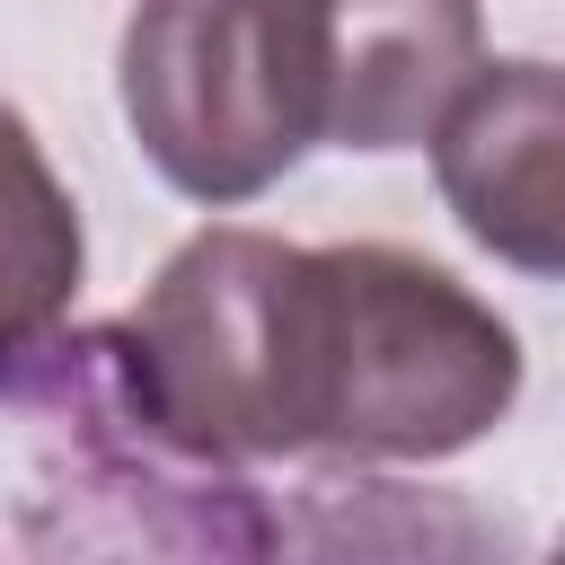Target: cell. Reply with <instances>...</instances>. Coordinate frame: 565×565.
Returning a JSON list of instances; mask_svg holds the SVG:
<instances>
[{
    "label": "cell",
    "instance_id": "3",
    "mask_svg": "<svg viewBox=\"0 0 565 565\" xmlns=\"http://www.w3.org/2000/svg\"><path fill=\"white\" fill-rule=\"evenodd\" d=\"M115 97L141 159L185 203H256L327 141L318 0H141Z\"/></svg>",
    "mask_w": 565,
    "mask_h": 565
},
{
    "label": "cell",
    "instance_id": "4",
    "mask_svg": "<svg viewBox=\"0 0 565 565\" xmlns=\"http://www.w3.org/2000/svg\"><path fill=\"white\" fill-rule=\"evenodd\" d=\"M300 291L309 247L274 230H194L132 300L150 388L203 450L300 459Z\"/></svg>",
    "mask_w": 565,
    "mask_h": 565
},
{
    "label": "cell",
    "instance_id": "2",
    "mask_svg": "<svg viewBox=\"0 0 565 565\" xmlns=\"http://www.w3.org/2000/svg\"><path fill=\"white\" fill-rule=\"evenodd\" d=\"M521 397V335L433 256L353 238L309 247L300 291V459H450Z\"/></svg>",
    "mask_w": 565,
    "mask_h": 565
},
{
    "label": "cell",
    "instance_id": "5",
    "mask_svg": "<svg viewBox=\"0 0 565 565\" xmlns=\"http://www.w3.org/2000/svg\"><path fill=\"white\" fill-rule=\"evenodd\" d=\"M433 185L494 265L565 282V62H486L433 132Z\"/></svg>",
    "mask_w": 565,
    "mask_h": 565
},
{
    "label": "cell",
    "instance_id": "7",
    "mask_svg": "<svg viewBox=\"0 0 565 565\" xmlns=\"http://www.w3.org/2000/svg\"><path fill=\"white\" fill-rule=\"evenodd\" d=\"M18 168H26V230H18V318H9V335H35V327H53L62 291L79 282V221L62 212L35 141L18 150Z\"/></svg>",
    "mask_w": 565,
    "mask_h": 565
},
{
    "label": "cell",
    "instance_id": "6",
    "mask_svg": "<svg viewBox=\"0 0 565 565\" xmlns=\"http://www.w3.org/2000/svg\"><path fill=\"white\" fill-rule=\"evenodd\" d=\"M327 26V141L415 150L486 71L477 0H318Z\"/></svg>",
    "mask_w": 565,
    "mask_h": 565
},
{
    "label": "cell",
    "instance_id": "1",
    "mask_svg": "<svg viewBox=\"0 0 565 565\" xmlns=\"http://www.w3.org/2000/svg\"><path fill=\"white\" fill-rule=\"evenodd\" d=\"M9 539L18 556H274L291 530L247 459L203 450L150 388L132 318L9 335Z\"/></svg>",
    "mask_w": 565,
    "mask_h": 565
}]
</instances>
